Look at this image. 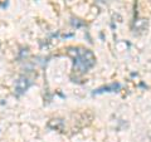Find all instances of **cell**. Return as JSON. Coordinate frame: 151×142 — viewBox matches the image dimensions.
Returning <instances> with one entry per match:
<instances>
[{
	"mask_svg": "<svg viewBox=\"0 0 151 142\" xmlns=\"http://www.w3.org/2000/svg\"><path fill=\"white\" fill-rule=\"evenodd\" d=\"M94 63L93 54L88 50H77L76 52V65L83 72V70L92 67Z\"/></svg>",
	"mask_w": 151,
	"mask_h": 142,
	"instance_id": "cell-1",
	"label": "cell"
}]
</instances>
